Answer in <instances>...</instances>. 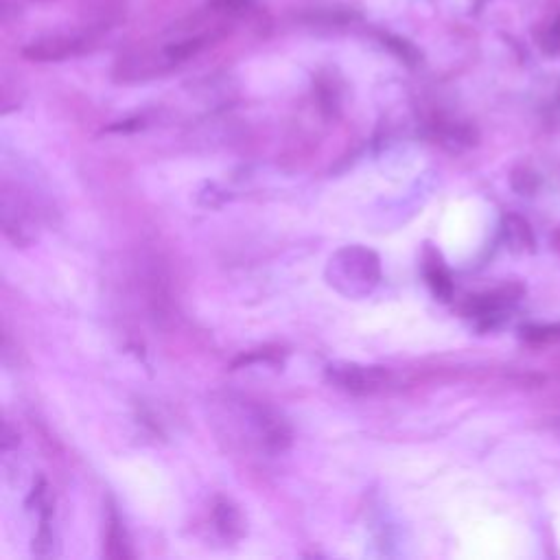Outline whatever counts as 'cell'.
<instances>
[{"label": "cell", "mask_w": 560, "mask_h": 560, "mask_svg": "<svg viewBox=\"0 0 560 560\" xmlns=\"http://www.w3.org/2000/svg\"><path fill=\"white\" fill-rule=\"evenodd\" d=\"M213 523L221 539L239 541L245 532V519L241 510L230 499L219 497L213 506Z\"/></svg>", "instance_id": "obj_6"}, {"label": "cell", "mask_w": 560, "mask_h": 560, "mask_svg": "<svg viewBox=\"0 0 560 560\" xmlns=\"http://www.w3.org/2000/svg\"><path fill=\"white\" fill-rule=\"evenodd\" d=\"M521 337L530 344H550L560 337V324H528L521 329Z\"/></svg>", "instance_id": "obj_10"}, {"label": "cell", "mask_w": 560, "mask_h": 560, "mask_svg": "<svg viewBox=\"0 0 560 560\" xmlns=\"http://www.w3.org/2000/svg\"><path fill=\"white\" fill-rule=\"evenodd\" d=\"M425 278L429 289L434 291V296L442 302H449L453 298V280L451 274L442 261L438 259V254L434 250H427L425 256Z\"/></svg>", "instance_id": "obj_8"}, {"label": "cell", "mask_w": 560, "mask_h": 560, "mask_svg": "<svg viewBox=\"0 0 560 560\" xmlns=\"http://www.w3.org/2000/svg\"><path fill=\"white\" fill-rule=\"evenodd\" d=\"M105 556L108 558H132L130 543L123 530V523L116 515V510L110 508L108 512V532H105Z\"/></svg>", "instance_id": "obj_9"}, {"label": "cell", "mask_w": 560, "mask_h": 560, "mask_svg": "<svg viewBox=\"0 0 560 560\" xmlns=\"http://www.w3.org/2000/svg\"><path fill=\"white\" fill-rule=\"evenodd\" d=\"M501 237L512 252H532L534 250V232L528 221L519 215H506L501 224Z\"/></svg>", "instance_id": "obj_7"}, {"label": "cell", "mask_w": 560, "mask_h": 560, "mask_svg": "<svg viewBox=\"0 0 560 560\" xmlns=\"http://www.w3.org/2000/svg\"><path fill=\"white\" fill-rule=\"evenodd\" d=\"M536 184H539V178H536L534 171L528 169H517L512 173V186H515V191L528 195L536 189Z\"/></svg>", "instance_id": "obj_12"}, {"label": "cell", "mask_w": 560, "mask_h": 560, "mask_svg": "<svg viewBox=\"0 0 560 560\" xmlns=\"http://www.w3.org/2000/svg\"><path fill=\"white\" fill-rule=\"evenodd\" d=\"M283 359V353H280L278 348H259V350H252L248 355H241L232 368H239V366H250L254 361H267V364H276V361Z\"/></svg>", "instance_id": "obj_11"}, {"label": "cell", "mask_w": 560, "mask_h": 560, "mask_svg": "<svg viewBox=\"0 0 560 560\" xmlns=\"http://www.w3.org/2000/svg\"><path fill=\"white\" fill-rule=\"evenodd\" d=\"M88 46L86 38L75 35H49V38L35 40L22 49V55L31 62H60L66 57L79 55Z\"/></svg>", "instance_id": "obj_3"}, {"label": "cell", "mask_w": 560, "mask_h": 560, "mask_svg": "<svg viewBox=\"0 0 560 560\" xmlns=\"http://www.w3.org/2000/svg\"><path fill=\"white\" fill-rule=\"evenodd\" d=\"M245 3V0H213V5L221 11H232Z\"/></svg>", "instance_id": "obj_13"}, {"label": "cell", "mask_w": 560, "mask_h": 560, "mask_svg": "<svg viewBox=\"0 0 560 560\" xmlns=\"http://www.w3.org/2000/svg\"><path fill=\"white\" fill-rule=\"evenodd\" d=\"M329 283L348 298H361L370 294L381 280L379 256L361 248V245H348L337 252L329 261Z\"/></svg>", "instance_id": "obj_1"}, {"label": "cell", "mask_w": 560, "mask_h": 560, "mask_svg": "<svg viewBox=\"0 0 560 560\" xmlns=\"http://www.w3.org/2000/svg\"><path fill=\"white\" fill-rule=\"evenodd\" d=\"M326 379H329L335 388H340L348 394L366 396L388 388L392 375L390 370H385L383 366H364V364H348V361H335V364L326 366Z\"/></svg>", "instance_id": "obj_2"}, {"label": "cell", "mask_w": 560, "mask_h": 560, "mask_svg": "<svg viewBox=\"0 0 560 560\" xmlns=\"http://www.w3.org/2000/svg\"><path fill=\"white\" fill-rule=\"evenodd\" d=\"M254 420H256V429H259L263 447L267 451L283 453L291 447L294 434H291V427H289L287 420L280 416L278 412L270 410V407H256Z\"/></svg>", "instance_id": "obj_4"}, {"label": "cell", "mask_w": 560, "mask_h": 560, "mask_svg": "<svg viewBox=\"0 0 560 560\" xmlns=\"http://www.w3.org/2000/svg\"><path fill=\"white\" fill-rule=\"evenodd\" d=\"M515 298L508 291H493V294H482V296H471L466 300L464 313L469 318L480 320L482 326H493L497 320L504 315L508 302Z\"/></svg>", "instance_id": "obj_5"}]
</instances>
